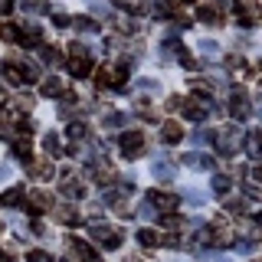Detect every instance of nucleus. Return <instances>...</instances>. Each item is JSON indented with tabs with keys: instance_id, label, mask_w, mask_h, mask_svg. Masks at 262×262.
<instances>
[{
	"instance_id": "obj_15",
	"label": "nucleus",
	"mask_w": 262,
	"mask_h": 262,
	"mask_svg": "<svg viewBox=\"0 0 262 262\" xmlns=\"http://www.w3.org/2000/svg\"><path fill=\"white\" fill-rule=\"evenodd\" d=\"M59 190H62V196H69V200H76V196H85V187H82L72 174H66V184L59 187Z\"/></svg>"
},
{
	"instance_id": "obj_17",
	"label": "nucleus",
	"mask_w": 262,
	"mask_h": 262,
	"mask_svg": "<svg viewBox=\"0 0 262 262\" xmlns=\"http://www.w3.org/2000/svg\"><path fill=\"white\" fill-rule=\"evenodd\" d=\"M10 151H13V158H20L23 164H30V138H13Z\"/></svg>"
},
{
	"instance_id": "obj_23",
	"label": "nucleus",
	"mask_w": 262,
	"mask_h": 262,
	"mask_svg": "<svg viewBox=\"0 0 262 262\" xmlns=\"http://www.w3.org/2000/svg\"><path fill=\"white\" fill-rule=\"evenodd\" d=\"M135 112H138V118H144V121H158V108H154L147 98H141V102L135 105Z\"/></svg>"
},
{
	"instance_id": "obj_43",
	"label": "nucleus",
	"mask_w": 262,
	"mask_h": 262,
	"mask_svg": "<svg viewBox=\"0 0 262 262\" xmlns=\"http://www.w3.org/2000/svg\"><path fill=\"white\" fill-rule=\"evenodd\" d=\"M259 262H262V259H259Z\"/></svg>"
},
{
	"instance_id": "obj_38",
	"label": "nucleus",
	"mask_w": 262,
	"mask_h": 262,
	"mask_svg": "<svg viewBox=\"0 0 262 262\" xmlns=\"http://www.w3.org/2000/svg\"><path fill=\"white\" fill-rule=\"evenodd\" d=\"M252 236H256V239H262V213L256 216V226H252Z\"/></svg>"
},
{
	"instance_id": "obj_37",
	"label": "nucleus",
	"mask_w": 262,
	"mask_h": 262,
	"mask_svg": "<svg viewBox=\"0 0 262 262\" xmlns=\"http://www.w3.org/2000/svg\"><path fill=\"white\" fill-rule=\"evenodd\" d=\"M13 10V0H0V16H7Z\"/></svg>"
},
{
	"instance_id": "obj_36",
	"label": "nucleus",
	"mask_w": 262,
	"mask_h": 262,
	"mask_svg": "<svg viewBox=\"0 0 262 262\" xmlns=\"http://www.w3.org/2000/svg\"><path fill=\"white\" fill-rule=\"evenodd\" d=\"M53 20H56V27H59V30H66V27H69V16H66V13H59V10H56V16H53Z\"/></svg>"
},
{
	"instance_id": "obj_19",
	"label": "nucleus",
	"mask_w": 262,
	"mask_h": 262,
	"mask_svg": "<svg viewBox=\"0 0 262 262\" xmlns=\"http://www.w3.org/2000/svg\"><path fill=\"white\" fill-rule=\"evenodd\" d=\"M20 43L27 46V49L39 46V43H43V30H39V27H27V30H23V36H20Z\"/></svg>"
},
{
	"instance_id": "obj_12",
	"label": "nucleus",
	"mask_w": 262,
	"mask_h": 262,
	"mask_svg": "<svg viewBox=\"0 0 262 262\" xmlns=\"http://www.w3.org/2000/svg\"><path fill=\"white\" fill-rule=\"evenodd\" d=\"M53 220L62 226H76L79 223V210L76 207H53Z\"/></svg>"
},
{
	"instance_id": "obj_14",
	"label": "nucleus",
	"mask_w": 262,
	"mask_h": 262,
	"mask_svg": "<svg viewBox=\"0 0 262 262\" xmlns=\"http://www.w3.org/2000/svg\"><path fill=\"white\" fill-rule=\"evenodd\" d=\"M161 138H164L167 144H177L180 138H184V128H180L177 121H164V125H161Z\"/></svg>"
},
{
	"instance_id": "obj_31",
	"label": "nucleus",
	"mask_w": 262,
	"mask_h": 262,
	"mask_svg": "<svg viewBox=\"0 0 262 262\" xmlns=\"http://www.w3.org/2000/svg\"><path fill=\"white\" fill-rule=\"evenodd\" d=\"M226 210L233 213V216H243V213H246V203L239 200V196H236V200H226Z\"/></svg>"
},
{
	"instance_id": "obj_40",
	"label": "nucleus",
	"mask_w": 262,
	"mask_h": 262,
	"mask_svg": "<svg viewBox=\"0 0 262 262\" xmlns=\"http://www.w3.org/2000/svg\"><path fill=\"white\" fill-rule=\"evenodd\" d=\"M10 177V167H4V164H0V180H7Z\"/></svg>"
},
{
	"instance_id": "obj_29",
	"label": "nucleus",
	"mask_w": 262,
	"mask_h": 262,
	"mask_svg": "<svg viewBox=\"0 0 262 262\" xmlns=\"http://www.w3.org/2000/svg\"><path fill=\"white\" fill-rule=\"evenodd\" d=\"M72 23H76V27H79L82 33H95V30H98V23L92 20V16H76Z\"/></svg>"
},
{
	"instance_id": "obj_4",
	"label": "nucleus",
	"mask_w": 262,
	"mask_h": 262,
	"mask_svg": "<svg viewBox=\"0 0 262 262\" xmlns=\"http://www.w3.org/2000/svg\"><path fill=\"white\" fill-rule=\"evenodd\" d=\"M121 154H125L128 161H135V158H141V151H144V131H125V135H121Z\"/></svg>"
},
{
	"instance_id": "obj_25",
	"label": "nucleus",
	"mask_w": 262,
	"mask_h": 262,
	"mask_svg": "<svg viewBox=\"0 0 262 262\" xmlns=\"http://www.w3.org/2000/svg\"><path fill=\"white\" fill-rule=\"evenodd\" d=\"M39 59H43L46 66H59L62 62V53L56 46H43V49H39Z\"/></svg>"
},
{
	"instance_id": "obj_20",
	"label": "nucleus",
	"mask_w": 262,
	"mask_h": 262,
	"mask_svg": "<svg viewBox=\"0 0 262 262\" xmlns=\"http://www.w3.org/2000/svg\"><path fill=\"white\" fill-rule=\"evenodd\" d=\"M20 36H23V30L16 23H0V39L4 43H20Z\"/></svg>"
},
{
	"instance_id": "obj_22",
	"label": "nucleus",
	"mask_w": 262,
	"mask_h": 262,
	"mask_svg": "<svg viewBox=\"0 0 262 262\" xmlns=\"http://www.w3.org/2000/svg\"><path fill=\"white\" fill-rule=\"evenodd\" d=\"M4 76H7V82H10V85H23V82H27V76H23V69L16 62H7L4 66Z\"/></svg>"
},
{
	"instance_id": "obj_5",
	"label": "nucleus",
	"mask_w": 262,
	"mask_h": 262,
	"mask_svg": "<svg viewBox=\"0 0 262 262\" xmlns=\"http://www.w3.org/2000/svg\"><path fill=\"white\" fill-rule=\"evenodd\" d=\"M147 207H158L164 213H174L180 207V196L177 193H167V190H151V193H147Z\"/></svg>"
},
{
	"instance_id": "obj_24",
	"label": "nucleus",
	"mask_w": 262,
	"mask_h": 262,
	"mask_svg": "<svg viewBox=\"0 0 262 262\" xmlns=\"http://www.w3.org/2000/svg\"><path fill=\"white\" fill-rule=\"evenodd\" d=\"M138 243H141L144 249H154V246H161V236L154 233V229H138Z\"/></svg>"
},
{
	"instance_id": "obj_39",
	"label": "nucleus",
	"mask_w": 262,
	"mask_h": 262,
	"mask_svg": "<svg viewBox=\"0 0 262 262\" xmlns=\"http://www.w3.org/2000/svg\"><path fill=\"white\" fill-rule=\"evenodd\" d=\"M252 177H256V180H262V164H256V167H252Z\"/></svg>"
},
{
	"instance_id": "obj_34",
	"label": "nucleus",
	"mask_w": 262,
	"mask_h": 262,
	"mask_svg": "<svg viewBox=\"0 0 262 262\" xmlns=\"http://www.w3.org/2000/svg\"><path fill=\"white\" fill-rule=\"evenodd\" d=\"M69 135H72V138L79 141V138H85V135H89V125H85V121H76V125L69 128Z\"/></svg>"
},
{
	"instance_id": "obj_13",
	"label": "nucleus",
	"mask_w": 262,
	"mask_h": 262,
	"mask_svg": "<svg viewBox=\"0 0 262 262\" xmlns=\"http://www.w3.org/2000/svg\"><path fill=\"white\" fill-rule=\"evenodd\" d=\"M39 92L49 95V98H59V95H66V82H62V79H56V76H46V79H43V85H39Z\"/></svg>"
},
{
	"instance_id": "obj_6",
	"label": "nucleus",
	"mask_w": 262,
	"mask_h": 262,
	"mask_svg": "<svg viewBox=\"0 0 262 262\" xmlns=\"http://www.w3.org/2000/svg\"><path fill=\"white\" fill-rule=\"evenodd\" d=\"M76 259H82V262H98V252L89 243H82V239H69V262H76Z\"/></svg>"
},
{
	"instance_id": "obj_27",
	"label": "nucleus",
	"mask_w": 262,
	"mask_h": 262,
	"mask_svg": "<svg viewBox=\"0 0 262 262\" xmlns=\"http://www.w3.org/2000/svg\"><path fill=\"white\" fill-rule=\"evenodd\" d=\"M154 177L170 180V177H174V164H170V161H158V164H154Z\"/></svg>"
},
{
	"instance_id": "obj_1",
	"label": "nucleus",
	"mask_w": 262,
	"mask_h": 262,
	"mask_svg": "<svg viewBox=\"0 0 262 262\" xmlns=\"http://www.w3.org/2000/svg\"><path fill=\"white\" fill-rule=\"evenodd\" d=\"M210 141H213V147H216V154H233L236 147L243 144V128L239 125H226V128H216L210 135Z\"/></svg>"
},
{
	"instance_id": "obj_32",
	"label": "nucleus",
	"mask_w": 262,
	"mask_h": 262,
	"mask_svg": "<svg viewBox=\"0 0 262 262\" xmlns=\"http://www.w3.org/2000/svg\"><path fill=\"white\" fill-rule=\"evenodd\" d=\"M161 226L164 229H177L180 226V216H177V213H164V216H161Z\"/></svg>"
},
{
	"instance_id": "obj_35",
	"label": "nucleus",
	"mask_w": 262,
	"mask_h": 262,
	"mask_svg": "<svg viewBox=\"0 0 262 262\" xmlns=\"http://www.w3.org/2000/svg\"><path fill=\"white\" fill-rule=\"evenodd\" d=\"M0 138H4V141H13V138H16L13 125H7V121H0Z\"/></svg>"
},
{
	"instance_id": "obj_30",
	"label": "nucleus",
	"mask_w": 262,
	"mask_h": 262,
	"mask_svg": "<svg viewBox=\"0 0 262 262\" xmlns=\"http://www.w3.org/2000/svg\"><path fill=\"white\" fill-rule=\"evenodd\" d=\"M229 184H233V180H229L226 174H216V177H213V190H216V193H229Z\"/></svg>"
},
{
	"instance_id": "obj_33",
	"label": "nucleus",
	"mask_w": 262,
	"mask_h": 262,
	"mask_svg": "<svg viewBox=\"0 0 262 262\" xmlns=\"http://www.w3.org/2000/svg\"><path fill=\"white\" fill-rule=\"evenodd\" d=\"M27 262H53V256L43 249H33V252H27Z\"/></svg>"
},
{
	"instance_id": "obj_3",
	"label": "nucleus",
	"mask_w": 262,
	"mask_h": 262,
	"mask_svg": "<svg viewBox=\"0 0 262 262\" xmlns=\"http://www.w3.org/2000/svg\"><path fill=\"white\" fill-rule=\"evenodd\" d=\"M89 233H92V239L98 246H105V249H118L121 243H125V236H121V229H112V226H105V223H95L89 226Z\"/></svg>"
},
{
	"instance_id": "obj_11",
	"label": "nucleus",
	"mask_w": 262,
	"mask_h": 262,
	"mask_svg": "<svg viewBox=\"0 0 262 262\" xmlns=\"http://www.w3.org/2000/svg\"><path fill=\"white\" fill-rule=\"evenodd\" d=\"M207 105L210 102H196V98H193V102H184L180 112H184V118H190V121H203V118H207Z\"/></svg>"
},
{
	"instance_id": "obj_26",
	"label": "nucleus",
	"mask_w": 262,
	"mask_h": 262,
	"mask_svg": "<svg viewBox=\"0 0 262 262\" xmlns=\"http://www.w3.org/2000/svg\"><path fill=\"white\" fill-rule=\"evenodd\" d=\"M59 147H62L59 135H46V138H43V151L49 154V158H56V154H59Z\"/></svg>"
},
{
	"instance_id": "obj_18",
	"label": "nucleus",
	"mask_w": 262,
	"mask_h": 262,
	"mask_svg": "<svg viewBox=\"0 0 262 262\" xmlns=\"http://www.w3.org/2000/svg\"><path fill=\"white\" fill-rule=\"evenodd\" d=\"M184 164L193 170H210L213 167V158H207V154H184Z\"/></svg>"
},
{
	"instance_id": "obj_41",
	"label": "nucleus",
	"mask_w": 262,
	"mask_h": 262,
	"mask_svg": "<svg viewBox=\"0 0 262 262\" xmlns=\"http://www.w3.org/2000/svg\"><path fill=\"white\" fill-rule=\"evenodd\" d=\"M0 262H10V252L7 249H0Z\"/></svg>"
},
{
	"instance_id": "obj_28",
	"label": "nucleus",
	"mask_w": 262,
	"mask_h": 262,
	"mask_svg": "<svg viewBox=\"0 0 262 262\" xmlns=\"http://www.w3.org/2000/svg\"><path fill=\"white\" fill-rule=\"evenodd\" d=\"M180 66H184V69H200V59H196V56H190V49H180Z\"/></svg>"
},
{
	"instance_id": "obj_8",
	"label": "nucleus",
	"mask_w": 262,
	"mask_h": 262,
	"mask_svg": "<svg viewBox=\"0 0 262 262\" xmlns=\"http://www.w3.org/2000/svg\"><path fill=\"white\" fill-rule=\"evenodd\" d=\"M89 177L98 180V184H105V180H112V177H115V170H112V164H108V161L95 158V161H89Z\"/></svg>"
},
{
	"instance_id": "obj_42",
	"label": "nucleus",
	"mask_w": 262,
	"mask_h": 262,
	"mask_svg": "<svg viewBox=\"0 0 262 262\" xmlns=\"http://www.w3.org/2000/svg\"><path fill=\"white\" fill-rule=\"evenodd\" d=\"M170 4H174V7H180V4H193V0H170Z\"/></svg>"
},
{
	"instance_id": "obj_10",
	"label": "nucleus",
	"mask_w": 262,
	"mask_h": 262,
	"mask_svg": "<svg viewBox=\"0 0 262 262\" xmlns=\"http://www.w3.org/2000/svg\"><path fill=\"white\" fill-rule=\"evenodd\" d=\"M249 112H252V108H249V98H246L243 89H236L233 98H229V115H233V118H246Z\"/></svg>"
},
{
	"instance_id": "obj_7",
	"label": "nucleus",
	"mask_w": 262,
	"mask_h": 262,
	"mask_svg": "<svg viewBox=\"0 0 262 262\" xmlns=\"http://www.w3.org/2000/svg\"><path fill=\"white\" fill-rule=\"evenodd\" d=\"M30 207V213H46V210H53V193H46V190H33L27 193V200H23Z\"/></svg>"
},
{
	"instance_id": "obj_9",
	"label": "nucleus",
	"mask_w": 262,
	"mask_h": 262,
	"mask_svg": "<svg viewBox=\"0 0 262 262\" xmlns=\"http://www.w3.org/2000/svg\"><path fill=\"white\" fill-rule=\"evenodd\" d=\"M27 170L36 180H53V174H56V167H53V158H43V161H30L27 164Z\"/></svg>"
},
{
	"instance_id": "obj_2",
	"label": "nucleus",
	"mask_w": 262,
	"mask_h": 262,
	"mask_svg": "<svg viewBox=\"0 0 262 262\" xmlns=\"http://www.w3.org/2000/svg\"><path fill=\"white\" fill-rule=\"evenodd\" d=\"M233 10H236L239 27H259L262 23V7L256 0H233Z\"/></svg>"
},
{
	"instance_id": "obj_21",
	"label": "nucleus",
	"mask_w": 262,
	"mask_h": 262,
	"mask_svg": "<svg viewBox=\"0 0 262 262\" xmlns=\"http://www.w3.org/2000/svg\"><path fill=\"white\" fill-rule=\"evenodd\" d=\"M246 151H249L256 161L262 158V135L259 131H249V135H246Z\"/></svg>"
},
{
	"instance_id": "obj_16",
	"label": "nucleus",
	"mask_w": 262,
	"mask_h": 262,
	"mask_svg": "<svg viewBox=\"0 0 262 262\" xmlns=\"http://www.w3.org/2000/svg\"><path fill=\"white\" fill-rule=\"evenodd\" d=\"M23 200H27V187H10V190L0 196V203H4V207H20Z\"/></svg>"
}]
</instances>
